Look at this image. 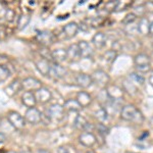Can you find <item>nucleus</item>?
<instances>
[{
    "label": "nucleus",
    "instance_id": "16",
    "mask_svg": "<svg viewBox=\"0 0 153 153\" xmlns=\"http://www.w3.org/2000/svg\"><path fill=\"white\" fill-rule=\"evenodd\" d=\"M76 82L80 87L88 88L92 85V76L87 75V74H79L76 76Z\"/></svg>",
    "mask_w": 153,
    "mask_h": 153
},
{
    "label": "nucleus",
    "instance_id": "4",
    "mask_svg": "<svg viewBox=\"0 0 153 153\" xmlns=\"http://www.w3.org/2000/svg\"><path fill=\"white\" fill-rule=\"evenodd\" d=\"M7 120L14 129L22 130L25 127V118L16 111H10L7 114Z\"/></svg>",
    "mask_w": 153,
    "mask_h": 153
},
{
    "label": "nucleus",
    "instance_id": "17",
    "mask_svg": "<svg viewBox=\"0 0 153 153\" xmlns=\"http://www.w3.org/2000/svg\"><path fill=\"white\" fill-rule=\"evenodd\" d=\"M35 65L40 73L43 76H48L49 75V71H50V62L48 60L44 58H40L38 60L35 61Z\"/></svg>",
    "mask_w": 153,
    "mask_h": 153
},
{
    "label": "nucleus",
    "instance_id": "33",
    "mask_svg": "<svg viewBox=\"0 0 153 153\" xmlns=\"http://www.w3.org/2000/svg\"><path fill=\"white\" fill-rule=\"evenodd\" d=\"M130 80H131V82L138 83V84H140V85H142V84L144 83V78L140 75H137V74H131Z\"/></svg>",
    "mask_w": 153,
    "mask_h": 153
},
{
    "label": "nucleus",
    "instance_id": "7",
    "mask_svg": "<svg viewBox=\"0 0 153 153\" xmlns=\"http://www.w3.org/2000/svg\"><path fill=\"white\" fill-rule=\"evenodd\" d=\"M36 40L41 43L44 47H48L54 42V36L49 31H41L38 32V34L36 35Z\"/></svg>",
    "mask_w": 153,
    "mask_h": 153
},
{
    "label": "nucleus",
    "instance_id": "40",
    "mask_svg": "<svg viewBox=\"0 0 153 153\" xmlns=\"http://www.w3.org/2000/svg\"><path fill=\"white\" fill-rule=\"evenodd\" d=\"M38 153H50V152H49L48 150H46V149H39Z\"/></svg>",
    "mask_w": 153,
    "mask_h": 153
},
{
    "label": "nucleus",
    "instance_id": "34",
    "mask_svg": "<svg viewBox=\"0 0 153 153\" xmlns=\"http://www.w3.org/2000/svg\"><path fill=\"white\" fill-rule=\"evenodd\" d=\"M117 3L118 1H109L105 4L104 9L106 11H114L117 10Z\"/></svg>",
    "mask_w": 153,
    "mask_h": 153
},
{
    "label": "nucleus",
    "instance_id": "5",
    "mask_svg": "<svg viewBox=\"0 0 153 153\" xmlns=\"http://www.w3.org/2000/svg\"><path fill=\"white\" fill-rule=\"evenodd\" d=\"M47 117L56 120H61L65 117V108L59 104H52L47 110Z\"/></svg>",
    "mask_w": 153,
    "mask_h": 153
},
{
    "label": "nucleus",
    "instance_id": "3",
    "mask_svg": "<svg viewBox=\"0 0 153 153\" xmlns=\"http://www.w3.org/2000/svg\"><path fill=\"white\" fill-rule=\"evenodd\" d=\"M91 76H92L93 83H95L97 86L102 87V88L106 87L110 81V78H109V76H108V74L102 70L95 71Z\"/></svg>",
    "mask_w": 153,
    "mask_h": 153
},
{
    "label": "nucleus",
    "instance_id": "15",
    "mask_svg": "<svg viewBox=\"0 0 153 153\" xmlns=\"http://www.w3.org/2000/svg\"><path fill=\"white\" fill-rule=\"evenodd\" d=\"M22 101H23V103L27 106V107H29V108L35 107V105L37 104V99H36L35 93L31 92V91L25 92L23 96H22Z\"/></svg>",
    "mask_w": 153,
    "mask_h": 153
},
{
    "label": "nucleus",
    "instance_id": "32",
    "mask_svg": "<svg viewBox=\"0 0 153 153\" xmlns=\"http://www.w3.org/2000/svg\"><path fill=\"white\" fill-rule=\"evenodd\" d=\"M137 19V16H136L135 13H129L126 16V18L124 19V21H123V24L124 25H131L133 24L134 22Z\"/></svg>",
    "mask_w": 153,
    "mask_h": 153
},
{
    "label": "nucleus",
    "instance_id": "19",
    "mask_svg": "<svg viewBox=\"0 0 153 153\" xmlns=\"http://www.w3.org/2000/svg\"><path fill=\"white\" fill-rule=\"evenodd\" d=\"M76 101L79 102V104L81 105V107H87L91 104L92 102V97L89 93L85 92V91H81L76 94Z\"/></svg>",
    "mask_w": 153,
    "mask_h": 153
},
{
    "label": "nucleus",
    "instance_id": "41",
    "mask_svg": "<svg viewBox=\"0 0 153 153\" xmlns=\"http://www.w3.org/2000/svg\"><path fill=\"white\" fill-rule=\"evenodd\" d=\"M149 82H150V84L153 86V73H152V75L150 76V78H149Z\"/></svg>",
    "mask_w": 153,
    "mask_h": 153
},
{
    "label": "nucleus",
    "instance_id": "6",
    "mask_svg": "<svg viewBox=\"0 0 153 153\" xmlns=\"http://www.w3.org/2000/svg\"><path fill=\"white\" fill-rule=\"evenodd\" d=\"M25 120L32 125H37L42 120V113L37 108H29L25 114Z\"/></svg>",
    "mask_w": 153,
    "mask_h": 153
},
{
    "label": "nucleus",
    "instance_id": "22",
    "mask_svg": "<svg viewBox=\"0 0 153 153\" xmlns=\"http://www.w3.org/2000/svg\"><path fill=\"white\" fill-rule=\"evenodd\" d=\"M92 42H93V44L95 45L96 48H102L103 46L105 45V43H106L105 34L102 33V32H98V33H96L94 35V37H93Z\"/></svg>",
    "mask_w": 153,
    "mask_h": 153
},
{
    "label": "nucleus",
    "instance_id": "28",
    "mask_svg": "<svg viewBox=\"0 0 153 153\" xmlns=\"http://www.w3.org/2000/svg\"><path fill=\"white\" fill-rule=\"evenodd\" d=\"M40 54H41V57L44 58V59H46V60H48V61L53 60V58H52V51L49 50L48 47H43V48H42L41 50H40Z\"/></svg>",
    "mask_w": 153,
    "mask_h": 153
},
{
    "label": "nucleus",
    "instance_id": "9",
    "mask_svg": "<svg viewBox=\"0 0 153 153\" xmlns=\"http://www.w3.org/2000/svg\"><path fill=\"white\" fill-rule=\"evenodd\" d=\"M35 96H36L37 102L39 101V102H41V103L48 102V101H50L51 98H52V94H51V92L49 91V89L45 87H42L39 89V90H37L35 93Z\"/></svg>",
    "mask_w": 153,
    "mask_h": 153
},
{
    "label": "nucleus",
    "instance_id": "24",
    "mask_svg": "<svg viewBox=\"0 0 153 153\" xmlns=\"http://www.w3.org/2000/svg\"><path fill=\"white\" fill-rule=\"evenodd\" d=\"M63 108L66 111H79L81 109V105L79 104V102L75 99H68L65 102Z\"/></svg>",
    "mask_w": 153,
    "mask_h": 153
},
{
    "label": "nucleus",
    "instance_id": "35",
    "mask_svg": "<svg viewBox=\"0 0 153 153\" xmlns=\"http://www.w3.org/2000/svg\"><path fill=\"white\" fill-rule=\"evenodd\" d=\"M96 128H97V131L100 133L101 135H107L108 133H109V129H108L104 124H102V123L98 124Z\"/></svg>",
    "mask_w": 153,
    "mask_h": 153
},
{
    "label": "nucleus",
    "instance_id": "11",
    "mask_svg": "<svg viewBox=\"0 0 153 153\" xmlns=\"http://www.w3.org/2000/svg\"><path fill=\"white\" fill-rule=\"evenodd\" d=\"M66 74V70L63 68L62 65H60L57 62L50 63V71H49V75L55 79H60L62 78Z\"/></svg>",
    "mask_w": 153,
    "mask_h": 153
},
{
    "label": "nucleus",
    "instance_id": "38",
    "mask_svg": "<svg viewBox=\"0 0 153 153\" xmlns=\"http://www.w3.org/2000/svg\"><path fill=\"white\" fill-rule=\"evenodd\" d=\"M6 140V136L3 134V133L0 132V144H2L4 141Z\"/></svg>",
    "mask_w": 153,
    "mask_h": 153
},
{
    "label": "nucleus",
    "instance_id": "26",
    "mask_svg": "<svg viewBox=\"0 0 153 153\" xmlns=\"http://www.w3.org/2000/svg\"><path fill=\"white\" fill-rule=\"evenodd\" d=\"M30 19H31V14L30 13L21 14L19 18V22H18V29L23 30L24 28H26V27L28 26V24L30 23Z\"/></svg>",
    "mask_w": 153,
    "mask_h": 153
},
{
    "label": "nucleus",
    "instance_id": "44",
    "mask_svg": "<svg viewBox=\"0 0 153 153\" xmlns=\"http://www.w3.org/2000/svg\"><path fill=\"white\" fill-rule=\"evenodd\" d=\"M9 153H19V152H14V151H11V152H9Z\"/></svg>",
    "mask_w": 153,
    "mask_h": 153
},
{
    "label": "nucleus",
    "instance_id": "18",
    "mask_svg": "<svg viewBox=\"0 0 153 153\" xmlns=\"http://www.w3.org/2000/svg\"><path fill=\"white\" fill-rule=\"evenodd\" d=\"M78 47L81 53V57L88 58V57H90V56H92V54H93L92 47H91L90 44H89L87 41H80L78 43Z\"/></svg>",
    "mask_w": 153,
    "mask_h": 153
},
{
    "label": "nucleus",
    "instance_id": "25",
    "mask_svg": "<svg viewBox=\"0 0 153 153\" xmlns=\"http://www.w3.org/2000/svg\"><path fill=\"white\" fill-rule=\"evenodd\" d=\"M149 21L146 18H142L140 19L139 24H138V32H140V34H142V35H147V34H149Z\"/></svg>",
    "mask_w": 153,
    "mask_h": 153
},
{
    "label": "nucleus",
    "instance_id": "43",
    "mask_svg": "<svg viewBox=\"0 0 153 153\" xmlns=\"http://www.w3.org/2000/svg\"><path fill=\"white\" fill-rule=\"evenodd\" d=\"M87 153H96V152H94V151H93V150H90V151H88Z\"/></svg>",
    "mask_w": 153,
    "mask_h": 153
},
{
    "label": "nucleus",
    "instance_id": "29",
    "mask_svg": "<svg viewBox=\"0 0 153 153\" xmlns=\"http://www.w3.org/2000/svg\"><path fill=\"white\" fill-rule=\"evenodd\" d=\"M117 53L114 50H108L104 53V59L108 63H112L114 61V59L117 58Z\"/></svg>",
    "mask_w": 153,
    "mask_h": 153
},
{
    "label": "nucleus",
    "instance_id": "37",
    "mask_svg": "<svg viewBox=\"0 0 153 153\" xmlns=\"http://www.w3.org/2000/svg\"><path fill=\"white\" fill-rule=\"evenodd\" d=\"M57 153H70V151H68V149L65 146H60L57 149Z\"/></svg>",
    "mask_w": 153,
    "mask_h": 153
},
{
    "label": "nucleus",
    "instance_id": "1",
    "mask_svg": "<svg viewBox=\"0 0 153 153\" xmlns=\"http://www.w3.org/2000/svg\"><path fill=\"white\" fill-rule=\"evenodd\" d=\"M122 118L127 122L134 123V124H142L144 122V117H143L142 112L138 109L134 105H126L122 108V112H120Z\"/></svg>",
    "mask_w": 153,
    "mask_h": 153
},
{
    "label": "nucleus",
    "instance_id": "13",
    "mask_svg": "<svg viewBox=\"0 0 153 153\" xmlns=\"http://www.w3.org/2000/svg\"><path fill=\"white\" fill-rule=\"evenodd\" d=\"M22 89H23V86H22L21 81H19V79H16V80L12 81V82L5 88V93L8 96L12 97V96L18 94L19 91L22 90Z\"/></svg>",
    "mask_w": 153,
    "mask_h": 153
},
{
    "label": "nucleus",
    "instance_id": "31",
    "mask_svg": "<svg viewBox=\"0 0 153 153\" xmlns=\"http://www.w3.org/2000/svg\"><path fill=\"white\" fill-rule=\"evenodd\" d=\"M107 111L104 109V108H100L99 110H97V111L95 112V117L98 118V120H100V122H104V120H107Z\"/></svg>",
    "mask_w": 153,
    "mask_h": 153
},
{
    "label": "nucleus",
    "instance_id": "10",
    "mask_svg": "<svg viewBox=\"0 0 153 153\" xmlns=\"http://www.w3.org/2000/svg\"><path fill=\"white\" fill-rule=\"evenodd\" d=\"M79 32V26L78 24L75 22L66 24L62 29V34L65 35L66 39H71L73 37H75Z\"/></svg>",
    "mask_w": 153,
    "mask_h": 153
},
{
    "label": "nucleus",
    "instance_id": "42",
    "mask_svg": "<svg viewBox=\"0 0 153 153\" xmlns=\"http://www.w3.org/2000/svg\"><path fill=\"white\" fill-rule=\"evenodd\" d=\"M150 126H151V128L153 129V117H151V120H150Z\"/></svg>",
    "mask_w": 153,
    "mask_h": 153
},
{
    "label": "nucleus",
    "instance_id": "46",
    "mask_svg": "<svg viewBox=\"0 0 153 153\" xmlns=\"http://www.w3.org/2000/svg\"><path fill=\"white\" fill-rule=\"evenodd\" d=\"M152 2H153V1H152Z\"/></svg>",
    "mask_w": 153,
    "mask_h": 153
},
{
    "label": "nucleus",
    "instance_id": "21",
    "mask_svg": "<svg viewBox=\"0 0 153 153\" xmlns=\"http://www.w3.org/2000/svg\"><path fill=\"white\" fill-rule=\"evenodd\" d=\"M52 58L54 60V62H61V61L65 60L68 58V53H66V50L63 48H58L55 49V50L52 51Z\"/></svg>",
    "mask_w": 153,
    "mask_h": 153
},
{
    "label": "nucleus",
    "instance_id": "14",
    "mask_svg": "<svg viewBox=\"0 0 153 153\" xmlns=\"http://www.w3.org/2000/svg\"><path fill=\"white\" fill-rule=\"evenodd\" d=\"M76 129L80 131H85V132H90V129H92V126L88 123V120L82 115H78L74 123Z\"/></svg>",
    "mask_w": 153,
    "mask_h": 153
},
{
    "label": "nucleus",
    "instance_id": "23",
    "mask_svg": "<svg viewBox=\"0 0 153 153\" xmlns=\"http://www.w3.org/2000/svg\"><path fill=\"white\" fill-rule=\"evenodd\" d=\"M108 95L111 99L114 100H122L123 99V91L117 86H110L109 88L106 89Z\"/></svg>",
    "mask_w": 153,
    "mask_h": 153
},
{
    "label": "nucleus",
    "instance_id": "20",
    "mask_svg": "<svg viewBox=\"0 0 153 153\" xmlns=\"http://www.w3.org/2000/svg\"><path fill=\"white\" fill-rule=\"evenodd\" d=\"M66 53H68V58L71 61H76L81 58V53L79 50L78 44H71V45L66 49Z\"/></svg>",
    "mask_w": 153,
    "mask_h": 153
},
{
    "label": "nucleus",
    "instance_id": "12",
    "mask_svg": "<svg viewBox=\"0 0 153 153\" xmlns=\"http://www.w3.org/2000/svg\"><path fill=\"white\" fill-rule=\"evenodd\" d=\"M79 140H80L81 144H83L84 146H86V147H92L96 143L95 135L91 132L82 133V134L80 135V137H79Z\"/></svg>",
    "mask_w": 153,
    "mask_h": 153
},
{
    "label": "nucleus",
    "instance_id": "27",
    "mask_svg": "<svg viewBox=\"0 0 153 153\" xmlns=\"http://www.w3.org/2000/svg\"><path fill=\"white\" fill-rule=\"evenodd\" d=\"M97 99H98V101H99V102L101 103V104L106 105L108 102H109L110 97H109V95H108L107 91H106V90H102V91H101V92L99 93V94H98Z\"/></svg>",
    "mask_w": 153,
    "mask_h": 153
},
{
    "label": "nucleus",
    "instance_id": "2",
    "mask_svg": "<svg viewBox=\"0 0 153 153\" xmlns=\"http://www.w3.org/2000/svg\"><path fill=\"white\" fill-rule=\"evenodd\" d=\"M135 65L139 73H147L150 71V57L144 53L138 54L135 57Z\"/></svg>",
    "mask_w": 153,
    "mask_h": 153
},
{
    "label": "nucleus",
    "instance_id": "36",
    "mask_svg": "<svg viewBox=\"0 0 153 153\" xmlns=\"http://www.w3.org/2000/svg\"><path fill=\"white\" fill-rule=\"evenodd\" d=\"M14 18H16V12H14L13 9H7L5 12V19L7 22H13Z\"/></svg>",
    "mask_w": 153,
    "mask_h": 153
},
{
    "label": "nucleus",
    "instance_id": "30",
    "mask_svg": "<svg viewBox=\"0 0 153 153\" xmlns=\"http://www.w3.org/2000/svg\"><path fill=\"white\" fill-rule=\"evenodd\" d=\"M9 70L6 68L5 65H0V82L2 81H5L7 78L9 76Z\"/></svg>",
    "mask_w": 153,
    "mask_h": 153
},
{
    "label": "nucleus",
    "instance_id": "39",
    "mask_svg": "<svg viewBox=\"0 0 153 153\" xmlns=\"http://www.w3.org/2000/svg\"><path fill=\"white\" fill-rule=\"evenodd\" d=\"M149 34H151V35H153V22H152V23H150V29H149Z\"/></svg>",
    "mask_w": 153,
    "mask_h": 153
},
{
    "label": "nucleus",
    "instance_id": "45",
    "mask_svg": "<svg viewBox=\"0 0 153 153\" xmlns=\"http://www.w3.org/2000/svg\"><path fill=\"white\" fill-rule=\"evenodd\" d=\"M0 124H1V118H0Z\"/></svg>",
    "mask_w": 153,
    "mask_h": 153
},
{
    "label": "nucleus",
    "instance_id": "8",
    "mask_svg": "<svg viewBox=\"0 0 153 153\" xmlns=\"http://www.w3.org/2000/svg\"><path fill=\"white\" fill-rule=\"evenodd\" d=\"M22 86H23V89H25V90L32 92V91H37L40 88H42V83L38 79L30 76V78L25 79L22 82Z\"/></svg>",
    "mask_w": 153,
    "mask_h": 153
}]
</instances>
